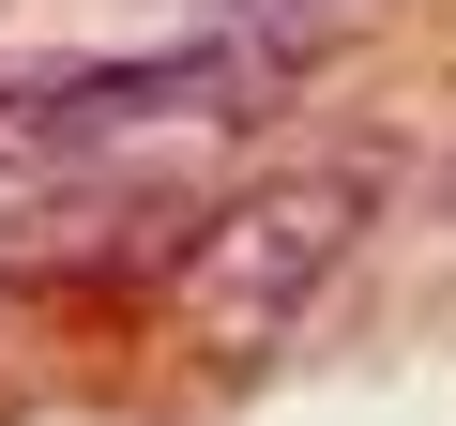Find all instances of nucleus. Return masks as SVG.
<instances>
[{
	"label": "nucleus",
	"instance_id": "f257e3e1",
	"mask_svg": "<svg viewBox=\"0 0 456 426\" xmlns=\"http://www.w3.org/2000/svg\"><path fill=\"white\" fill-rule=\"evenodd\" d=\"M350 183H289V198H259V213H228V244L198 259V320L213 335H259V320H289L305 290H320V259L350 244Z\"/></svg>",
	"mask_w": 456,
	"mask_h": 426
}]
</instances>
